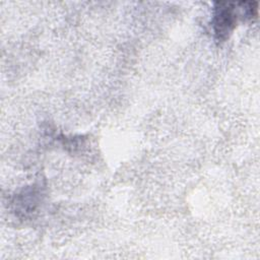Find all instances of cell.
<instances>
[{"label":"cell","mask_w":260,"mask_h":260,"mask_svg":"<svg viewBox=\"0 0 260 260\" xmlns=\"http://www.w3.org/2000/svg\"><path fill=\"white\" fill-rule=\"evenodd\" d=\"M254 19L258 16L257 2H215L213 6V13L211 25L214 37L217 41L223 42L229 39L237 26L240 17Z\"/></svg>","instance_id":"1"}]
</instances>
